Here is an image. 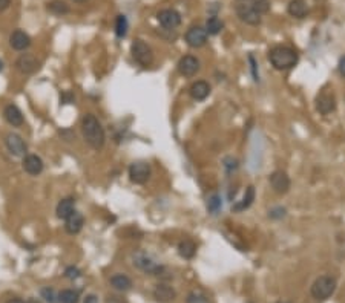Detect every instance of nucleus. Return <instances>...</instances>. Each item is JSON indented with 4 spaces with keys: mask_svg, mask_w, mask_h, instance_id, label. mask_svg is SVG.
I'll return each mask as SVG.
<instances>
[{
    "mask_svg": "<svg viewBox=\"0 0 345 303\" xmlns=\"http://www.w3.org/2000/svg\"><path fill=\"white\" fill-rule=\"evenodd\" d=\"M81 133L84 141L94 150H102L106 143V133L100 120L94 114H86L81 118Z\"/></svg>",
    "mask_w": 345,
    "mask_h": 303,
    "instance_id": "nucleus-1",
    "label": "nucleus"
},
{
    "mask_svg": "<svg viewBox=\"0 0 345 303\" xmlns=\"http://www.w3.org/2000/svg\"><path fill=\"white\" fill-rule=\"evenodd\" d=\"M298 52L289 46H275L269 51V61L276 71H289L298 64Z\"/></svg>",
    "mask_w": 345,
    "mask_h": 303,
    "instance_id": "nucleus-2",
    "label": "nucleus"
},
{
    "mask_svg": "<svg viewBox=\"0 0 345 303\" xmlns=\"http://www.w3.org/2000/svg\"><path fill=\"white\" fill-rule=\"evenodd\" d=\"M336 289V279L331 276H321L311 285V295L316 300H327Z\"/></svg>",
    "mask_w": 345,
    "mask_h": 303,
    "instance_id": "nucleus-3",
    "label": "nucleus"
},
{
    "mask_svg": "<svg viewBox=\"0 0 345 303\" xmlns=\"http://www.w3.org/2000/svg\"><path fill=\"white\" fill-rule=\"evenodd\" d=\"M132 263H134L135 268L141 270V271L146 273V274L163 276V273H164V266L155 263V262L152 260V257L147 256V254L143 253V251H135V253L132 254Z\"/></svg>",
    "mask_w": 345,
    "mask_h": 303,
    "instance_id": "nucleus-4",
    "label": "nucleus"
},
{
    "mask_svg": "<svg viewBox=\"0 0 345 303\" xmlns=\"http://www.w3.org/2000/svg\"><path fill=\"white\" fill-rule=\"evenodd\" d=\"M131 54H132L134 60L143 68H147V66H150L153 63V51H152V48L146 42H143L140 39L132 42Z\"/></svg>",
    "mask_w": 345,
    "mask_h": 303,
    "instance_id": "nucleus-5",
    "label": "nucleus"
},
{
    "mask_svg": "<svg viewBox=\"0 0 345 303\" xmlns=\"http://www.w3.org/2000/svg\"><path fill=\"white\" fill-rule=\"evenodd\" d=\"M128 173H129V179H131L132 184L141 185V184H146L150 179L152 169H150V164L146 162V161H135L129 165Z\"/></svg>",
    "mask_w": 345,
    "mask_h": 303,
    "instance_id": "nucleus-6",
    "label": "nucleus"
},
{
    "mask_svg": "<svg viewBox=\"0 0 345 303\" xmlns=\"http://www.w3.org/2000/svg\"><path fill=\"white\" fill-rule=\"evenodd\" d=\"M5 146H7L8 152L14 156L23 158L25 155H28V146L19 133H13V132L8 133L5 137Z\"/></svg>",
    "mask_w": 345,
    "mask_h": 303,
    "instance_id": "nucleus-7",
    "label": "nucleus"
},
{
    "mask_svg": "<svg viewBox=\"0 0 345 303\" xmlns=\"http://www.w3.org/2000/svg\"><path fill=\"white\" fill-rule=\"evenodd\" d=\"M39 68H40V61L33 54H22L16 60V69L23 75H33L39 71Z\"/></svg>",
    "mask_w": 345,
    "mask_h": 303,
    "instance_id": "nucleus-8",
    "label": "nucleus"
},
{
    "mask_svg": "<svg viewBox=\"0 0 345 303\" xmlns=\"http://www.w3.org/2000/svg\"><path fill=\"white\" fill-rule=\"evenodd\" d=\"M156 19H158L160 25L166 29H175L181 25V14L177 10H172V8L161 10L156 14Z\"/></svg>",
    "mask_w": 345,
    "mask_h": 303,
    "instance_id": "nucleus-9",
    "label": "nucleus"
},
{
    "mask_svg": "<svg viewBox=\"0 0 345 303\" xmlns=\"http://www.w3.org/2000/svg\"><path fill=\"white\" fill-rule=\"evenodd\" d=\"M269 181H270V185H272L273 191L278 193V194H286L290 190V185H292L289 175L286 172H283V170L273 172L269 176Z\"/></svg>",
    "mask_w": 345,
    "mask_h": 303,
    "instance_id": "nucleus-10",
    "label": "nucleus"
},
{
    "mask_svg": "<svg viewBox=\"0 0 345 303\" xmlns=\"http://www.w3.org/2000/svg\"><path fill=\"white\" fill-rule=\"evenodd\" d=\"M207 31L203 26H192L186 32V43L191 48H203L207 43Z\"/></svg>",
    "mask_w": 345,
    "mask_h": 303,
    "instance_id": "nucleus-11",
    "label": "nucleus"
},
{
    "mask_svg": "<svg viewBox=\"0 0 345 303\" xmlns=\"http://www.w3.org/2000/svg\"><path fill=\"white\" fill-rule=\"evenodd\" d=\"M236 16L239 17L241 22L247 23V25H252V26H256L261 23V14L256 13L252 5H245V4H241L236 7Z\"/></svg>",
    "mask_w": 345,
    "mask_h": 303,
    "instance_id": "nucleus-12",
    "label": "nucleus"
},
{
    "mask_svg": "<svg viewBox=\"0 0 345 303\" xmlns=\"http://www.w3.org/2000/svg\"><path fill=\"white\" fill-rule=\"evenodd\" d=\"M22 167L23 170L31 175V176H39L43 169H45V164H43V159L39 156V155H34V153H28L23 156V161H22Z\"/></svg>",
    "mask_w": 345,
    "mask_h": 303,
    "instance_id": "nucleus-13",
    "label": "nucleus"
},
{
    "mask_svg": "<svg viewBox=\"0 0 345 303\" xmlns=\"http://www.w3.org/2000/svg\"><path fill=\"white\" fill-rule=\"evenodd\" d=\"M316 109L322 115H328L336 109V98L333 92H321L316 98Z\"/></svg>",
    "mask_w": 345,
    "mask_h": 303,
    "instance_id": "nucleus-14",
    "label": "nucleus"
},
{
    "mask_svg": "<svg viewBox=\"0 0 345 303\" xmlns=\"http://www.w3.org/2000/svg\"><path fill=\"white\" fill-rule=\"evenodd\" d=\"M178 72L183 75V77H194L198 71H200V60L194 55H184L180 58L178 64Z\"/></svg>",
    "mask_w": 345,
    "mask_h": 303,
    "instance_id": "nucleus-15",
    "label": "nucleus"
},
{
    "mask_svg": "<svg viewBox=\"0 0 345 303\" xmlns=\"http://www.w3.org/2000/svg\"><path fill=\"white\" fill-rule=\"evenodd\" d=\"M4 118L13 127H22L23 123H25V118H23L22 111L14 103H10V105L5 106V109H4Z\"/></svg>",
    "mask_w": 345,
    "mask_h": 303,
    "instance_id": "nucleus-16",
    "label": "nucleus"
},
{
    "mask_svg": "<svg viewBox=\"0 0 345 303\" xmlns=\"http://www.w3.org/2000/svg\"><path fill=\"white\" fill-rule=\"evenodd\" d=\"M31 37L25 32V31H22V29H16L11 36H10V45H11V48L13 49H16V51H20V52H23V51H26L29 46H31Z\"/></svg>",
    "mask_w": 345,
    "mask_h": 303,
    "instance_id": "nucleus-17",
    "label": "nucleus"
},
{
    "mask_svg": "<svg viewBox=\"0 0 345 303\" xmlns=\"http://www.w3.org/2000/svg\"><path fill=\"white\" fill-rule=\"evenodd\" d=\"M153 297L158 303H172L177 297V292L172 286H169L166 283H160L153 289Z\"/></svg>",
    "mask_w": 345,
    "mask_h": 303,
    "instance_id": "nucleus-18",
    "label": "nucleus"
},
{
    "mask_svg": "<svg viewBox=\"0 0 345 303\" xmlns=\"http://www.w3.org/2000/svg\"><path fill=\"white\" fill-rule=\"evenodd\" d=\"M210 90H212L210 84L204 80H198L189 87V93L195 101H204L210 95Z\"/></svg>",
    "mask_w": 345,
    "mask_h": 303,
    "instance_id": "nucleus-19",
    "label": "nucleus"
},
{
    "mask_svg": "<svg viewBox=\"0 0 345 303\" xmlns=\"http://www.w3.org/2000/svg\"><path fill=\"white\" fill-rule=\"evenodd\" d=\"M83 225H84V218H83V215L80 213V212H74V213H71L66 219H65V230H66V233H69V234H77V233H80L81 231V228H83Z\"/></svg>",
    "mask_w": 345,
    "mask_h": 303,
    "instance_id": "nucleus-20",
    "label": "nucleus"
},
{
    "mask_svg": "<svg viewBox=\"0 0 345 303\" xmlns=\"http://www.w3.org/2000/svg\"><path fill=\"white\" fill-rule=\"evenodd\" d=\"M75 212V199L74 197H63L55 209V215L58 219H66L71 213Z\"/></svg>",
    "mask_w": 345,
    "mask_h": 303,
    "instance_id": "nucleus-21",
    "label": "nucleus"
},
{
    "mask_svg": "<svg viewBox=\"0 0 345 303\" xmlns=\"http://www.w3.org/2000/svg\"><path fill=\"white\" fill-rule=\"evenodd\" d=\"M287 11L295 19H304L308 13V8H307L305 0H290Z\"/></svg>",
    "mask_w": 345,
    "mask_h": 303,
    "instance_id": "nucleus-22",
    "label": "nucleus"
},
{
    "mask_svg": "<svg viewBox=\"0 0 345 303\" xmlns=\"http://www.w3.org/2000/svg\"><path fill=\"white\" fill-rule=\"evenodd\" d=\"M109 283L114 289L120 291V292H126L132 288V280L126 276V274H114L111 279H109Z\"/></svg>",
    "mask_w": 345,
    "mask_h": 303,
    "instance_id": "nucleus-23",
    "label": "nucleus"
},
{
    "mask_svg": "<svg viewBox=\"0 0 345 303\" xmlns=\"http://www.w3.org/2000/svg\"><path fill=\"white\" fill-rule=\"evenodd\" d=\"M253 200H255V187H253V185H250V187H247V190H245V193H244L242 199L238 202V204H235V206H233V210H235V212H242V210H247V209L253 204Z\"/></svg>",
    "mask_w": 345,
    "mask_h": 303,
    "instance_id": "nucleus-24",
    "label": "nucleus"
},
{
    "mask_svg": "<svg viewBox=\"0 0 345 303\" xmlns=\"http://www.w3.org/2000/svg\"><path fill=\"white\" fill-rule=\"evenodd\" d=\"M197 253V245L191 239H184L178 244V254L184 259H192Z\"/></svg>",
    "mask_w": 345,
    "mask_h": 303,
    "instance_id": "nucleus-25",
    "label": "nucleus"
},
{
    "mask_svg": "<svg viewBox=\"0 0 345 303\" xmlns=\"http://www.w3.org/2000/svg\"><path fill=\"white\" fill-rule=\"evenodd\" d=\"M223 28H224V23H223L221 19H218L216 16L210 17V19L206 22V31H207V34H210V36H218V34L223 31Z\"/></svg>",
    "mask_w": 345,
    "mask_h": 303,
    "instance_id": "nucleus-26",
    "label": "nucleus"
},
{
    "mask_svg": "<svg viewBox=\"0 0 345 303\" xmlns=\"http://www.w3.org/2000/svg\"><path fill=\"white\" fill-rule=\"evenodd\" d=\"M48 10L55 16H65L69 13V7L65 2H61V0H52V2H49Z\"/></svg>",
    "mask_w": 345,
    "mask_h": 303,
    "instance_id": "nucleus-27",
    "label": "nucleus"
},
{
    "mask_svg": "<svg viewBox=\"0 0 345 303\" xmlns=\"http://www.w3.org/2000/svg\"><path fill=\"white\" fill-rule=\"evenodd\" d=\"M80 295L74 289H63L58 294V303H78Z\"/></svg>",
    "mask_w": 345,
    "mask_h": 303,
    "instance_id": "nucleus-28",
    "label": "nucleus"
},
{
    "mask_svg": "<svg viewBox=\"0 0 345 303\" xmlns=\"http://www.w3.org/2000/svg\"><path fill=\"white\" fill-rule=\"evenodd\" d=\"M128 28H129V23H128L126 16L120 14V16L117 17V20H115V34H117V37H118V39L126 37V34H128Z\"/></svg>",
    "mask_w": 345,
    "mask_h": 303,
    "instance_id": "nucleus-29",
    "label": "nucleus"
},
{
    "mask_svg": "<svg viewBox=\"0 0 345 303\" xmlns=\"http://www.w3.org/2000/svg\"><path fill=\"white\" fill-rule=\"evenodd\" d=\"M40 295H42V298H43L46 303H58V294H55L54 288H51V286L42 288Z\"/></svg>",
    "mask_w": 345,
    "mask_h": 303,
    "instance_id": "nucleus-30",
    "label": "nucleus"
},
{
    "mask_svg": "<svg viewBox=\"0 0 345 303\" xmlns=\"http://www.w3.org/2000/svg\"><path fill=\"white\" fill-rule=\"evenodd\" d=\"M252 8L260 13V14H267L270 11V2L269 0H252Z\"/></svg>",
    "mask_w": 345,
    "mask_h": 303,
    "instance_id": "nucleus-31",
    "label": "nucleus"
},
{
    "mask_svg": "<svg viewBox=\"0 0 345 303\" xmlns=\"http://www.w3.org/2000/svg\"><path fill=\"white\" fill-rule=\"evenodd\" d=\"M219 209H221V197L218 194L210 196L209 200H207V210L215 215V213L219 212Z\"/></svg>",
    "mask_w": 345,
    "mask_h": 303,
    "instance_id": "nucleus-32",
    "label": "nucleus"
},
{
    "mask_svg": "<svg viewBox=\"0 0 345 303\" xmlns=\"http://www.w3.org/2000/svg\"><path fill=\"white\" fill-rule=\"evenodd\" d=\"M186 303H209V298L200 291H192V292H189Z\"/></svg>",
    "mask_w": 345,
    "mask_h": 303,
    "instance_id": "nucleus-33",
    "label": "nucleus"
},
{
    "mask_svg": "<svg viewBox=\"0 0 345 303\" xmlns=\"http://www.w3.org/2000/svg\"><path fill=\"white\" fill-rule=\"evenodd\" d=\"M80 276H81V271H80L77 266H74V265H71V266H68V268L65 270V277L69 279V280H75V279H78Z\"/></svg>",
    "mask_w": 345,
    "mask_h": 303,
    "instance_id": "nucleus-34",
    "label": "nucleus"
},
{
    "mask_svg": "<svg viewBox=\"0 0 345 303\" xmlns=\"http://www.w3.org/2000/svg\"><path fill=\"white\" fill-rule=\"evenodd\" d=\"M105 303H128L126 298L123 295H118V294H109L105 300Z\"/></svg>",
    "mask_w": 345,
    "mask_h": 303,
    "instance_id": "nucleus-35",
    "label": "nucleus"
},
{
    "mask_svg": "<svg viewBox=\"0 0 345 303\" xmlns=\"http://www.w3.org/2000/svg\"><path fill=\"white\" fill-rule=\"evenodd\" d=\"M269 216H270V218H273V219H281V218H284V216H286V209H283V207H276V209H273V210H270V212H269Z\"/></svg>",
    "mask_w": 345,
    "mask_h": 303,
    "instance_id": "nucleus-36",
    "label": "nucleus"
},
{
    "mask_svg": "<svg viewBox=\"0 0 345 303\" xmlns=\"http://www.w3.org/2000/svg\"><path fill=\"white\" fill-rule=\"evenodd\" d=\"M60 137L63 138V141L69 143V141H72L75 138V133L71 129H63V130H60Z\"/></svg>",
    "mask_w": 345,
    "mask_h": 303,
    "instance_id": "nucleus-37",
    "label": "nucleus"
},
{
    "mask_svg": "<svg viewBox=\"0 0 345 303\" xmlns=\"http://www.w3.org/2000/svg\"><path fill=\"white\" fill-rule=\"evenodd\" d=\"M224 165H226V169L229 172H232V170H236L238 169V161L235 158H226L224 159Z\"/></svg>",
    "mask_w": 345,
    "mask_h": 303,
    "instance_id": "nucleus-38",
    "label": "nucleus"
},
{
    "mask_svg": "<svg viewBox=\"0 0 345 303\" xmlns=\"http://www.w3.org/2000/svg\"><path fill=\"white\" fill-rule=\"evenodd\" d=\"M74 99H75V96H74L71 92H63V93L60 95V101H61V105H69V103H72Z\"/></svg>",
    "mask_w": 345,
    "mask_h": 303,
    "instance_id": "nucleus-39",
    "label": "nucleus"
},
{
    "mask_svg": "<svg viewBox=\"0 0 345 303\" xmlns=\"http://www.w3.org/2000/svg\"><path fill=\"white\" fill-rule=\"evenodd\" d=\"M248 60H250V63H252V72H253V78H255V81H258V80H260V75H258V71H256V61H255L253 55H250V57H248Z\"/></svg>",
    "mask_w": 345,
    "mask_h": 303,
    "instance_id": "nucleus-40",
    "label": "nucleus"
},
{
    "mask_svg": "<svg viewBox=\"0 0 345 303\" xmlns=\"http://www.w3.org/2000/svg\"><path fill=\"white\" fill-rule=\"evenodd\" d=\"M83 303H99V297L96 294H88L84 297V301Z\"/></svg>",
    "mask_w": 345,
    "mask_h": 303,
    "instance_id": "nucleus-41",
    "label": "nucleus"
},
{
    "mask_svg": "<svg viewBox=\"0 0 345 303\" xmlns=\"http://www.w3.org/2000/svg\"><path fill=\"white\" fill-rule=\"evenodd\" d=\"M337 69H339V74L345 78V57H342V58L339 60V66H337Z\"/></svg>",
    "mask_w": 345,
    "mask_h": 303,
    "instance_id": "nucleus-42",
    "label": "nucleus"
},
{
    "mask_svg": "<svg viewBox=\"0 0 345 303\" xmlns=\"http://www.w3.org/2000/svg\"><path fill=\"white\" fill-rule=\"evenodd\" d=\"M11 2H13V0H0V13L8 10L10 5H11Z\"/></svg>",
    "mask_w": 345,
    "mask_h": 303,
    "instance_id": "nucleus-43",
    "label": "nucleus"
},
{
    "mask_svg": "<svg viewBox=\"0 0 345 303\" xmlns=\"http://www.w3.org/2000/svg\"><path fill=\"white\" fill-rule=\"evenodd\" d=\"M7 303H26V301H23L22 298H11V300H8Z\"/></svg>",
    "mask_w": 345,
    "mask_h": 303,
    "instance_id": "nucleus-44",
    "label": "nucleus"
},
{
    "mask_svg": "<svg viewBox=\"0 0 345 303\" xmlns=\"http://www.w3.org/2000/svg\"><path fill=\"white\" fill-rule=\"evenodd\" d=\"M26 303H42V301H40L39 298H34V297H31V298H29V300H28Z\"/></svg>",
    "mask_w": 345,
    "mask_h": 303,
    "instance_id": "nucleus-45",
    "label": "nucleus"
},
{
    "mask_svg": "<svg viewBox=\"0 0 345 303\" xmlns=\"http://www.w3.org/2000/svg\"><path fill=\"white\" fill-rule=\"evenodd\" d=\"M2 71H4V61L0 60V72H2Z\"/></svg>",
    "mask_w": 345,
    "mask_h": 303,
    "instance_id": "nucleus-46",
    "label": "nucleus"
},
{
    "mask_svg": "<svg viewBox=\"0 0 345 303\" xmlns=\"http://www.w3.org/2000/svg\"><path fill=\"white\" fill-rule=\"evenodd\" d=\"M278 303H284V301H278Z\"/></svg>",
    "mask_w": 345,
    "mask_h": 303,
    "instance_id": "nucleus-47",
    "label": "nucleus"
}]
</instances>
